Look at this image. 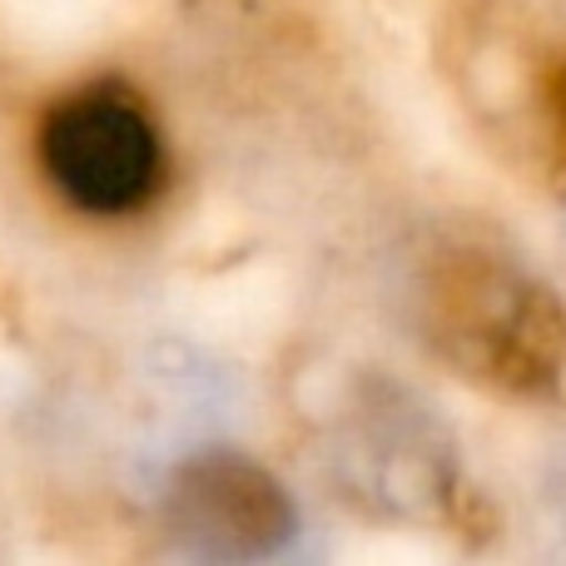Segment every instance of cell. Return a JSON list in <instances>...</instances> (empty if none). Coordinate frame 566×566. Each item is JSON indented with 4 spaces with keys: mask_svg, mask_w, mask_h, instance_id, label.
Segmentation results:
<instances>
[{
    "mask_svg": "<svg viewBox=\"0 0 566 566\" xmlns=\"http://www.w3.org/2000/svg\"><path fill=\"white\" fill-rule=\"evenodd\" d=\"M547 99H552V115H557V125L566 129V65L552 75V85H547Z\"/></svg>",
    "mask_w": 566,
    "mask_h": 566,
    "instance_id": "7a4b0ae2",
    "label": "cell"
},
{
    "mask_svg": "<svg viewBox=\"0 0 566 566\" xmlns=\"http://www.w3.org/2000/svg\"><path fill=\"white\" fill-rule=\"evenodd\" d=\"M50 185L85 214H129L159 185V135L125 95H75L40 129Z\"/></svg>",
    "mask_w": 566,
    "mask_h": 566,
    "instance_id": "6da1fadb",
    "label": "cell"
}]
</instances>
